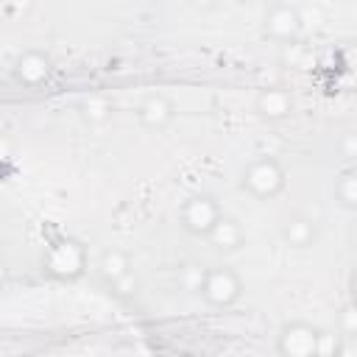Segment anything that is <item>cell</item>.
I'll use <instances>...</instances> for the list:
<instances>
[{
    "label": "cell",
    "mask_w": 357,
    "mask_h": 357,
    "mask_svg": "<svg viewBox=\"0 0 357 357\" xmlns=\"http://www.w3.org/2000/svg\"><path fill=\"white\" fill-rule=\"evenodd\" d=\"M206 240H209L212 248H218V251H234V248L243 245V226H240L234 218L220 215L218 223L212 226V231L206 234Z\"/></svg>",
    "instance_id": "cell-10"
},
{
    "label": "cell",
    "mask_w": 357,
    "mask_h": 357,
    "mask_svg": "<svg viewBox=\"0 0 357 357\" xmlns=\"http://www.w3.org/2000/svg\"><path fill=\"white\" fill-rule=\"evenodd\" d=\"M318 340H321V329L304 321H293L284 324L279 332V351L287 357H312L318 354Z\"/></svg>",
    "instance_id": "cell-4"
},
{
    "label": "cell",
    "mask_w": 357,
    "mask_h": 357,
    "mask_svg": "<svg viewBox=\"0 0 357 357\" xmlns=\"http://www.w3.org/2000/svg\"><path fill=\"white\" fill-rule=\"evenodd\" d=\"M335 195L343 206L357 209V170H343L340 178L335 181Z\"/></svg>",
    "instance_id": "cell-13"
},
{
    "label": "cell",
    "mask_w": 357,
    "mask_h": 357,
    "mask_svg": "<svg viewBox=\"0 0 357 357\" xmlns=\"http://www.w3.org/2000/svg\"><path fill=\"white\" fill-rule=\"evenodd\" d=\"M98 268H100V276H103L109 284H114L117 279H123L126 273H131V262H128V257H126L123 251H117V248L103 251Z\"/></svg>",
    "instance_id": "cell-12"
},
{
    "label": "cell",
    "mask_w": 357,
    "mask_h": 357,
    "mask_svg": "<svg viewBox=\"0 0 357 357\" xmlns=\"http://www.w3.org/2000/svg\"><path fill=\"white\" fill-rule=\"evenodd\" d=\"M340 346H337V337L321 332V340H318V354H335Z\"/></svg>",
    "instance_id": "cell-18"
},
{
    "label": "cell",
    "mask_w": 357,
    "mask_h": 357,
    "mask_svg": "<svg viewBox=\"0 0 357 357\" xmlns=\"http://www.w3.org/2000/svg\"><path fill=\"white\" fill-rule=\"evenodd\" d=\"M109 103L103 100V98H89L86 103H84V117L89 120V123H100V120H106L109 117Z\"/></svg>",
    "instance_id": "cell-14"
},
{
    "label": "cell",
    "mask_w": 357,
    "mask_h": 357,
    "mask_svg": "<svg viewBox=\"0 0 357 357\" xmlns=\"http://www.w3.org/2000/svg\"><path fill=\"white\" fill-rule=\"evenodd\" d=\"M192 3H195L198 8H212V6L218 3V0H192Z\"/></svg>",
    "instance_id": "cell-20"
},
{
    "label": "cell",
    "mask_w": 357,
    "mask_h": 357,
    "mask_svg": "<svg viewBox=\"0 0 357 357\" xmlns=\"http://www.w3.org/2000/svg\"><path fill=\"white\" fill-rule=\"evenodd\" d=\"M290 109H293V98H290V92L279 89V86H268L257 98V112L268 120H282L290 114Z\"/></svg>",
    "instance_id": "cell-9"
},
{
    "label": "cell",
    "mask_w": 357,
    "mask_h": 357,
    "mask_svg": "<svg viewBox=\"0 0 357 357\" xmlns=\"http://www.w3.org/2000/svg\"><path fill=\"white\" fill-rule=\"evenodd\" d=\"M8 14H28L33 8V0H6Z\"/></svg>",
    "instance_id": "cell-19"
},
{
    "label": "cell",
    "mask_w": 357,
    "mask_h": 357,
    "mask_svg": "<svg viewBox=\"0 0 357 357\" xmlns=\"http://www.w3.org/2000/svg\"><path fill=\"white\" fill-rule=\"evenodd\" d=\"M240 293H243V282L231 268H212L201 279V296L212 307H229L240 298Z\"/></svg>",
    "instance_id": "cell-2"
},
{
    "label": "cell",
    "mask_w": 357,
    "mask_h": 357,
    "mask_svg": "<svg viewBox=\"0 0 357 357\" xmlns=\"http://www.w3.org/2000/svg\"><path fill=\"white\" fill-rule=\"evenodd\" d=\"M273 3H279V0H271V6H273Z\"/></svg>",
    "instance_id": "cell-22"
},
{
    "label": "cell",
    "mask_w": 357,
    "mask_h": 357,
    "mask_svg": "<svg viewBox=\"0 0 357 357\" xmlns=\"http://www.w3.org/2000/svg\"><path fill=\"white\" fill-rule=\"evenodd\" d=\"M220 218V206L212 195H192L184 206H181V223L187 231L198 234V237H206L212 231V226L218 223Z\"/></svg>",
    "instance_id": "cell-5"
},
{
    "label": "cell",
    "mask_w": 357,
    "mask_h": 357,
    "mask_svg": "<svg viewBox=\"0 0 357 357\" xmlns=\"http://www.w3.org/2000/svg\"><path fill=\"white\" fill-rule=\"evenodd\" d=\"M351 301H357V271L351 276Z\"/></svg>",
    "instance_id": "cell-21"
},
{
    "label": "cell",
    "mask_w": 357,
    "mask_h": 357,
    "mask_svg": "<svg viewBox=\"0 0 357 357\" xmlns=\"http://www.w3.org/2000/svg\"><path fill=\"white\" fill-rule=\"evenodd\" d=\"M14 78L22 86H42L50 78V59L42 50H25L14 61Z\"/></svg>",
    "instance_id": "cell-7"
},
{
    "label": "cell",
    "mask_w": 357,
    "mask_h": 357,
    "mask_svg": "<svg viewBox=\"0 0 357 357\" xmlns=\"http://www.w3.org/2000/svg\"><path fill=\"white\" fill-rule=\"evenodd\" d=\"M337 151H340V156H343V159L357 162V131L343 134V137H340V142H337Z\"/></svg>",
    "instance_id": "cell-16"
},
{
    "label": "cell",
    "mask_w": 357,
    "mask_h": 357,
    "mask_svg": "<svg viewBox=\"0 0 357 357\" xmlns=\"http://www.w3.org/2000/svg\"><path fill=\"white\" fill-rule=\"evenodd\" d=\"M112 290H114L117 296H131V293L137 290V279H134V273H126L123 279H117V282L112 284Z\"/></svg>",
    "instance_id": "cell-17"
},
{
    "label": "cell",
    "mask_w": 357,
    "mask_h": 357,
    "mask_svg": "<svg viewBox=\"0 0 357 357\" xmlns=\"http://www.w3.org/2000/svg\"><path fill=\"white\" fill-rule=\"evenodd\" d=\"M282 237L293 248H307L315 240V223L301 218V215H293V218H287L282 223Z\"/></svg>",
    "instance_id": "cell-11"
},
{
    "label": "cell",
    "mask_w": 357,
    "mask_h": 357,
    "mask_svg": "<svg viewBox=\"0 0 357 357\" xmlns=\"http://www.w3.org/2000/svg\"><path fill=\"white\" fill-rule=\"evenodd\" d=\"M298 31H301V14H298L296 6L279 0V3H273L268 8V14H265V33L271 39H276V42H293L298 36Z\"/></svg>",
    "instance_id": "cell-6"
},
{
    "label": "cell",
    "mask_w": 357,
    "mask_h": 357,
    "mask_svg": "<svg viewBox=\"0 0 357 357\" xmlns=\"http://www.w3.org/2000/svg\"><path fill=\"white\" fill-rule=\"evenodd\" d=\"M173 112H176L173 100H170L167 95H162V92H153V95H148V98L139 103L137 117H139V123L148 126V128H165V126L173 120Z\"/></svg>",
    "instance_id": "cell-8"
},
{
    "label": "cell",
    "mask_w": 357,
    "mask_h": 357,
    "mask_svg": "<svg viewBox=\"0 0 357 357\" xmlns=\"http://www.w3.org/2000/svg\"><path fill=\"white\" fill-rule=\"evenodd\" d=\"M340 329L349 337H357V301H351V304L343 307V312H340Z\"/></svg>",
    "instance_id": "cell-15"
},
{
    "label": "cell",
    "mask_w": 357,
    "mask_h": 357,
    "mask_svg": "<svg viewBox=\"0 0 357 357\" xmlns=\"http://www.w3.org/2000/svg\"><path fill=\"white\" fill-rule=\"evenodd\" d=\"M243 187L254 198H276L284 190V167L273 156H259L243 170Z\"/></svg>",
    "instance_id": "cell-1"
},
{
    "label": "cell",
    "mask_w": 357,
    "mask_h": 357,
    "mask_svg": "<svg viewBox=\"0 0 357 357\" xmlns=\"http://www.w3.org/2000/svg\"><path fill=\"white\" fill-rule=\"evenodd\" d=\"M45 268L59 279H75L86 268V251L75 240H59L45 257Z\"/></svg>",
    "instance_id": "cell-3"
}]
</instances>
